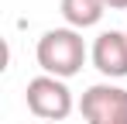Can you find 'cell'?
Instances as JSON below:
<instances>
[{
	"label": "cell",
	"instance_id": "cell-1",
	"mask_svg": "<svg viewBox=\"0 0 127 124\" xmlns=\"http://www.w3.org/2000/svg\"><path fill=\"white\" fill-rule=\"evenodd\" d=\"M34 59L45 69V76L72 79L86 65L89 48L83 41V31H76V28H48L34 45Z\"/></svg>",
	"mask_w": 127,
	"mask_h": 124
},
{
	"label": "cell",
	"instance_id": "cell-2",
	"mask_svg": "<svg viewBox=\"0 0 127 124\" xmlns=\"http://www.w3.org/2000/svg\"><path fill=\"white\" fill-rule=\"evenodd\" d=\"M24 100H28V110L41 121H65L72 114V90L65 86V79H55V76H34L28 79V90H24Z\"/></svg>",
	"mask_w": 127,
	"mask_h": 124
},
{
	"label": "cell",
	"instance_id": "cell-4",
	"mask_svg": "<svg viewBox=\"0 0 127 124\" xmlns=\"http://www.w3.org/2000/svg\"><path fill=\"white\" fill-rule=\"evenodd\" d=\"M89 59L106 79H124L127 76V31H100Z\"/></svg>",
	"mask_w": 127,
	"mask_h": 124
},
{
	"label": "cell",
	"instance_id": "cell-3",
	"mask_svg": "<svg viewBox=\"0 0 127 124\" xmlns=\"http://www.w3.org/2000/svg\"><path fill=\"white\" fill-rule=\"evenodd\" d=\"M86 124H127V90L117 83H93L79 100Z\"/></svg>",
	"mask_w": 127,
	"mask_h": 124
},
{
	"label": "cell",
	"instance_id": "cell-7",
	"mask_svg": "<svg viewBox=\"0 0 127 124\" xmlns=\"http://www.w3.org/2000/svg\"><path fill=\"white\" fill-rule=\"evenodd\" d=\"M124 31H127V28H124Z\"/></svg>",
	"mask_w": 127,
	"mask_h": 124
},
{
	"label": "cell",
	"instance_id": "cell-6",
	"mask_svg": "<svg viewBox=\"0 0 127 124\" xmlns=\"http://www.w3.org/2000/svg\"><path fill=\"white\" fill-rule=\"evenodd\" d=\"M106 10H127V0H103Z\"/></svg>",
	"mask_w": 127,
	"mask_h": 124
},
{
	"label": "cell",
	"instance_id": "cell-5",
	"mask_svg": "<svg viewBox=\"0 0 127 124\" xmlns=\"http://www.w3.org/2000/svg\"><path fill=\"white\" fill-rule=\"evenodd\" d=\"M65 17V28H76V31H86V28H96L106 14L103 0H62L59 3Z\"/></svg>",
	"mask_w": 127,
	"mask_h": 124
}]
</instances>
